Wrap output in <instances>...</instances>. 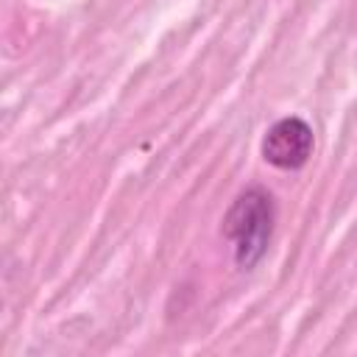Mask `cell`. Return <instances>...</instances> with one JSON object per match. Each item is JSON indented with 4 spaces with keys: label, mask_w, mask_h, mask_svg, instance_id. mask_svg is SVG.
Instances as JSON below:
<instances>
[{
    "label": "cell",
    "mask_w": 357,
    "mask_h": 357,
    "mask_svg": "<svg viewBox=\"0 0 357 357\" xmlns=\"http://www.w3.org/2000/svg\"><path fill=\"white\" fill-rule=\"evenodd\" d=\"M273 220H276V206H273V195L265 187H248L231 201L223 218V237L234 248L237 268L251 271L265 257L273 234Z\"/></svg>",
    "instance_id": "cell-1"
},
{
    "label": "cell",
    "mask_w": 357,
    "mask_h": 357,
    "mask_svg": "<svg viewBox=\"0 0 357 357\" xmlns=\"http://www.w3.org/2000/svg\"><path fill=\"white\" fill-rule=\"evenodd\" d=\"M312 148H315V137H312V126L304 120V117H282L276 120L262 142H259V151H262V159L279 170H298L310 162L312 156Z\"/></svg>",
    "instance_id": "cell-2"
}]
</instances>
